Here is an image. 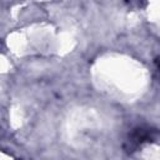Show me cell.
Here are the masks:
<instances>
[{
  "mask_svg": "<svg viewBox=\"0 0 160 160\" xmlns=\"http://www.w3.org/2000/svg\"><path fill=\"white\" fill-rule=\"evenodd\" d=\"M156 135V131L152 129H148V128H138L135 129L129 140H128V146H126V151H134L139 145H141L145 141H149L150 139H152Z\"/></svg>",
  "mask_w": 160,
  "mask_h": 160,
  "instance_id": "obj_1",
  "label": "cell"
}]
</instances>
